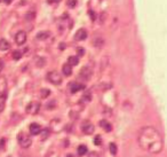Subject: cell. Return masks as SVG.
Wrapping results in <instances>:
<instances>
[{
  "label": "cell",
  "mask_w": 167,
  "mask_h": 157,
  "mask_svg": "<svg viewBox=\"0 0 167 157\" xmlns=\"http://www.w3.org/2000/svg\"><path fill=\"white\" fill-rule=\"evenodd\" d=\"M6 87H7V83H6V79L4 77L0 78V94H2L5 91H6Z\"/></svg>",
  "instance_id": "obj_14"
},
{
  "label": "cell",
  "mask_w": 167,
  "mask_h": 157,
  "mask_svg": "<svg viewBox=\"0 0 167 157\" xmlns=\"http://www.w3.org/2000/svg\"><path fill=\"white\" fill-rule=\"evenodd\" d=\"M5 105H6V95L2 94L0 95V112L5 109Z\"/></svg>",
  "instance_id": "obj_16"
},
{
  "label": "cell",
  "mask_w": 167,
  "mask_h": 157,
  "mask_svg": "<svg viewBox=\"0 0 167 157\" xmlns=\"http://www.w3.org/2000/svg\"><path fill=\"white\" fill-rule=\"evenodd\" d=\"M62 71H63V75L66 76V77L71 76V74H72V66H71V64H69V63L63 64V67H62Z\"/></svg>",
  "instance_id": "obj_11"
},
{
  "label": "cell",
  "mask_w": 167,
  "mask_h": 157,
  "mask_svg": "<svg viewBox=\"0 0 167 157\" xmlns=\"http://www.w3.org/2000/svg\"><path fill=\"white\" fill-rule=\"evenodd\" d=\"M58 0H48V2H56Z\"/></svg>",
  "instance_id": "obj_31"
},
{
  "label": "cell",
  "mask_w": 167,
  "mask_h": 157,
  "mask_svg": "<svg viewBox=\"0 0 167 157\" xmlns=\"http://www.w3.org/2000/svg\"><path fill=\"white\" fill-rule=\"evenodd\" d=\"M87 38V31L85 29H79V30L76 32L74 35V39L78 40V41H81V40H85Z\"/></svg>",
  "instance_id": "obj_8"
},
{
  "label": "cell",
  "mask_w": 167,
  "mask_h": 157,
  "mask_svg": "<svg viewBox=\"0 0 167 157\" xmlns=\"http://www.w3.org/2000/svg\"><path fill=\"white\" fill-rule=\"evenodd\" d=\"M77 51H78V54H79L80 56H82V55L85 54V49H84V48H80V47H79Z\"/></svg>",
  "instance_id": "obj_26"
},
{
  "label": "cell",
  "mask_w": 167,
  "mask_h": 157,
  "mask_svg": "<svg viewBox=\"0 0 167 157\" xmlns=\"http://www.w3.org/2000/svg\"><path fill=\"white\" fill-rule=\"evenodd\" d=\"M47 157H58V154L54 153V151H49L48 155H47Z\"/></svg>",
  "instance_id": "obj_25"
},
{
  "label": "cell",
  "mask_w": 167,
  "mask_h": 157,
  "mask_svg": "<svg viewBox=\"0 0 167 157\" xmlns=\"http://www.w3.org/2000/svg\"><path fill=\"white\" fill-rule=\"evenodd\" d=\"M40 132H41V127L39 124H37V123H32L31 125H30V133L32 135H38L40 134Z\"/></svg>",
  "instance_id": "obj_9"
},
{
  "label": "cell",
  "mask_w": 167,
  "mask_h": 157,
  "mask_svg": "<svg viewBox=\"0 0 167 157\" xmlns=\"http://www.w3.org/2000/svg\"><path fill=\"white\" fill-rule=\"evenodd\" d=\"M2 69H4V62L0 60V71H1Z\"/></svg>",
  "instance_id": "obj_29"
},
{
  "label": "cell",
  "mask_w": 167,
  "mask_h": 157,
  "mask_svg": "<svg viewBox=\"0 0 167 157\" xmlns=\"http://www.w3.org/2000/svg\"><path fill=\"white\" fill-rule=\"evenodd\" d=\"M81 130H82V132H84L85 134H92V133L94 132L95 127L92 123H89V122H85V123L81 125Z\"/></svg>",
  "instance_id": "obj_7"
},
{
  "label": "cell",
  "mask_w": 167,
  "mask_h": 157,
  "mask_svg": "<svg viewBox=\"0 0 167 157\" xmlns=\"http://www.w3.org/2000/svg\"><path fill=\"white\" fill-rule=\"evenodd\" d=\"M22 57V53L20 52V51H14L13 52V59L14 60H20Z\"/></svg>",
  "instance_id": "obj_20"
},
{
  "label": "cell",
  "mask_w": 167,
  "mask_h": 157,
  "mask_svg": "<svg viewBox=\"0 0 167 157\" xmlns=\"http://www.w3.org/2000/svg\"><path fill=\"white\" fill-rule=\"evenodd\" d=\"M47 80L53 85H60L62 83V76L57 71H49L47 74Z\"/></svg>",
  "instance_id": "obj_3"
},
{
  "label": "cell",
  "mask_w": 167,
  "mask_h": 157,
  "mask_svg": "<svg viewBox=\"0 0 167 157\" xmlns=\"http://www.w3.org/2000/svg\"><path fill=\"white\" fill-rule=\"evenodd\" d=\"M138 141L140 147L150 154H159L164 148V140L158 130L152 126L142 127L138 132Z\"/></svg>",
  "instance_id": "obj_1"
},
{
  "label": "cell",
  "mask_w": 167,
  "mask_h": 157,
  "mask_svg": "<svg viewBox=\"0 0 167 157\" xmlns=\"http://www.w3.org/2000/svg\"><path fill=\"white\" fill-rule=\"evenodd\" d=\"M15 41H16L17 45H23L26 41V33L24 31H18L15 36Z\"/></svg>",
  "instance_id": "obj_6"
},
{
  "label": "cell",
  "mask_w": 167,
  "mask_h": 157,
  "mask_svg": "<svg viewBox=\"0 0 167 157\" xmlns=\"http://www.w3.org/2000/svg\"><path fill=\"white\" fill-rule=\"evenodd\" d=\"M49 90H41V92H40V95H41V97L43 99H45V97H47L48 95H49Z\"/></svg>",
  "instance_id": "obj_23"
},
{
  "label": "cell",
  "mask_w": 167,
  "mask_h": 157,
  "mask_svg": "<svg viewBox=\"0 0 167 157\" xmlns=\"http://www.w3.org/2000/svg\"><path fill=\"white\" fill-rule=\"evenodd\" d=\"M39 109H40V103L39 102H31L28 107H26V112L30 114V115H36L38 114L39 111Z\"/></svg>",
  "instance_id": "obj_5"
},
{
  "label": "cell",
  "mask_w": 167,
  "mask_h": 157,
  "mask_svg": "<svg viewBox=\"0 0 167 157\" xmlns=\"http://www.w3.org/2000/svg\"><path fill=\"white\" fill-rule=\"evenodd\" d=\"M68 62H69V64H71L73 67V66H77V64L79 63V59H78L77 56H70Z\"/></svg>",
  "instance_id": "obj_17"
},
{
  "label": "cell",
  "mask_w": 167,
  "mask_h": 157,
  "mask_svg": "<svg viewBox=\"0 0 167 157\" xmlns=\"http://www.w3.org/2000/svg\"><path fill=\"white\" fill-rule=\"evenodd\" d=\"M35 15H36V14H35L33 12H31V13H28V14H26L25 18H26L28 21H31V20H33V18H35Z\"/></svg>",
  "instance_id": "obj_24"
},
{
  "label": "cell",
  "mask_w": 167,
  "mask_h": 157,
  "mask_svg": "<svg viewBox=\"0 0 167 157\" xmlns=\"http://www.w3.org/2000/svg\"><path fill=\"white\" fill-rule=\"evenodd\" d=\"M109 149H110V153H111L112 155H116L117 151H118V148H117L116 143H113V142H111L109 144Z\"/></svg>",
  "instance_id": "obj_18"
},
{
  "label": "cell",
  "mask_w": 167,
  "mask_h": 157,
  "mask_svg": "<svg viewBox=\"0 0 167 157\" xmlns=\"http://www.w3.org/2000/svg\"><path fill=\"white\" fill-rule=\"evenodd\" d=\"M17 141H18V144L22 147V148H29L32 143V139L29 134L24 133V132H21L20 134L17 135Z\"/></svg>",
  "instance_id": "obj_2"
},
{
  "label": "cell",
  "mask_w": 167,
  "mask_h": 157,
  "mask_svg": "<svg viewBox=\"0 0 167 157\" xmlns=\"http://www.w3.org/2000/svg\"><path fill=\"white\" fill-rule=\"evenodd\" d=\"M100 126L105 131V132H110L111 130H112V126H111V124H110L108 120L105 119H102L100 120Z\"/></svg>",
  "instance_id": "obj_12"
},
{
  "label": "cell",
  "mask_w": 167,
  "mask_h": 157,
  "mask_svg": "<svg viewBox=\"0 0 167 157\" xmlns=\"http://www.w3.org/2000/svg\"><path fill=\"white\" fill-rule=\"evenodd\" d=\"M85 88V86L82 85V84H78V83H73L70 85V91H71V93H77L78 91H81Z\"/></svg>",
  "instance_id": "obj_10"
},
{
  "label": "cell",
  "mask_w": 167,
  "mask_h": 157,
  "mask_svg": "<svg viewBox=\"0 0 167 157\" xmlns=\"http://www.w3.org/2000/svg\"><path fill=\"white\" fill-rule=\"evenodd\" d=\"M86 153H87V147H86V146L81 144V146H79V147H78V154H79V155H81V156H82V155H85Z\"/></svg>",
  "instance_id": "obj_19"
},
{
  "label": "cell",
  "mask_w": 167,
  "mask_h": 157,
  "mask_svg": "<svg viewBox=\"0 0 167 157\" xmlns=\"http://www.w3.org/2000/svg\"><path fill=\"white\" fill-rule=\"evenodd\" d=\"M143 157H151V156H143Z\"/></svg>",
  "instance_id": "obj_32"
},
{
  "label": "cell",
  "mask_w": 167,
  "mask_h": 157,
  "mask_svg": "<svg viewBox=\"0 0 167 157\" xmlns=\"http://www.w3.org/2000/svg\"><path fill=\"white\" fill-rule=\"evenodd\" d=\"M89 157H100V155H99V154H97L96 151H93V153H90Z\"/></svg>",
  "instance_id": "obj_27"
},
{
  "label": "cell",
  "mask_w": 167,
  "mask_h": 157,
  "mask_svg": "<svg viewBox=\"0 0 167 157\" xmlns=\"http://www.w3.org/2000/svg\"><path fill=\"white\" fill-rule=\"evenodd\" d=\"M89 15H90V17H92V20H95V14H94V12H89Z\"/></svg>",
  "instance_id": "obj_28"
},
{
  "label": "cell",
  "mask_w": 167,
  "mask_h": 157,
  "mask_svg": "<svg viewBox=\"0 0 167 157\" xmlns=\"http://www.w3.org/2000/svg\"><path fill=\"white\" fill-rule=\"evenodd\" d=\"M9 47H10V45L6 39L0 40V51H7V49H9Z\"/></svg>",
  "instance_id": "obj_13"
},
{
  "label": "cell",
  "mask_w": 167,
  "mask_h": 157,
  "mask_svg": "<svg viewBox=\"0 0 167 157\" xmlns=\"http://www.w3.org/2000/svg\"><path fill=\"white\" fill-rule=\"evenodd\" d=\"M90 77H92V70H90L88 67H84L81 70H80L79 78L80 79H82L84 82H87V80H89V79H90Z\"/></svg>",
  "instance_id": "obj_4"
},
{
  "label": "cell",
  "mask_w": 167,
  "mask_h": 157,
  "mask_svg": "<svg viewBox=\"0 0 167 157\" xmlns=\"http://www.w3.org/2000/svg\"><path fill=\"white\" fill-rule=\"evenodd\" d=\"M4 1H5V4H10V2H12V1H13V0H4Z\"/></svg>",
  "instance_id": "obj_30"
},
{
  "label": "cell",
  "mask_w": 167,
  "mask_h": 157,
  "mask_svg": "<svg viewBox=\"0 0 167 157\" xmlns=\"http://www.w3.org/2000/svg\"><path fill=\"white\" fill-rule=\"evenodd\" d=\"M68 7H70V8H73V7H76V5H77V0H68Z\"/></svg>",
  "instance_id": "obj_22"
},
{
  "label": "cell",
  "mask_w": 167,
  "mask_h": 157,
  "mask_svg": "<svg viewBox=\"0 0 167 157\" xmlns=\"http://www.w3.org/2000/svg\"><path fill=\"white\" fill-rule=\"evenodd\" d=\"M101 143H102V138L100 135H96L94 138V144L95 146H101Z\"/></svg>",
  "instance_id": "obj_21"
},
{
  "label": "cell",
  "mask_w": 167,
  "mask_h": 157,
  "mask_svg": "<svg viewBox=\"0 0 167 157\" xmlns=\"http://www.w3.org/2000/svg\"><path fill=\"white\" fill-rule=\"evenodd\" d=\"M48 36H49V32L48 31H41V32H39L37 35V38L40 39V40H45V39L48 38Z\"/></svg>",
  "instance_id": "obj_15"
}]
</instances>
